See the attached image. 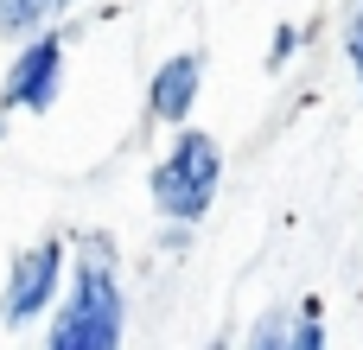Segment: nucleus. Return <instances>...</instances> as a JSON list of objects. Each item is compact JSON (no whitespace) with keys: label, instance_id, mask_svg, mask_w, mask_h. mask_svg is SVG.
<instances>
[{"label":"nucleus","instance_id":"1a4fd4ad","mask_svg":"<svg viewBox=\"0 0 363 350\" xmlns=\"http://www.w3.org/2000/svg\"><path fill=\"white\" fill-rule=\"evenodd\" d=\"M345 57H351V70H357V83H363V6H357V19H351V32H345Z\"/></svg>","mask_w":363,"mask_h":350},{"label":"nucleus","instance_id":"f03ea898","mask_svg":"<svg viewBox=\"0 0 363 350\" xmlns=\"http://www.w3.org/2000/svg\"><path fill=\"white\" fill-rule=\"evenodd\" d=\"M147 185H153V204H160L172 223H198V217L217 204V185H223V147H217V134L185 128L179 147L153 166Z\"/></svg>","mask_w":363,"mask_h":350},{"label":"nucleus","instance_id":"6e6552de","mask_svg":"<svg viewBox=\"0 0 363 350\" xmlns=\"http://www.w3.org/2000/svg\"><path fill=\"white\" fill-rule=\"evenodd\" d=\"M249 350H287V312H268V319L255 325Z\"/></svg>","mask_w":363,"mask_h":350},{"label":"nucleus","instance_id":"20e7f679","mask_svg":"<svg viewBox=\"0 0 363 350\" xmlns=\"http://www.w3.org/2000/svg\"><path fill=\"white\" fill-rule=\"evenodd\" d=\"M57 83H64V38L57 32H32L6 70V89H0V108H51L57 102Z\"/></svg>","mask_w":363,"mask_h":350},{"label":"nucleus","instance_id":"9d476101","mask_svg":"<svg viewBox=\"0 0 363 350\" xmlns=\"http://www.w3.org/2000/svg\"><path fill=\"white\" fill-rule=\"evenodd\" d=\"M204 350H230V344H223V338H211V344H204Z\"/></svg>","mask_w":363,"mask_h":350},{"label":"nucleus","instance_id":"423d86ee","mask_svg":"<svg viewBox=\"0 0 363 350\" xmlns=\"http://www.w3.org/2000/svg\"><path fill=\"white\" fill-rule=\"evenodd\" d=\"M64 6H70V0H0V32H19V38L51 32V19H57Z\"/></svg>","mask_w":363,"mask_h":350},{"label":"nucleus","instance_id":"f257e3e1","mask_svg":"<svg viewBox=\"0 0 363 350\" xmlns=\"http://www.w3.org/2000/svg\"><path fill=\"white\" fill-rule=\"evenodd\" d=\"M121 325H128V300L115 281V242L83 236V261L70 274L64 306L51 312L45 350H121Z\"/></svg>","mask_w":363,"mask_h":350},{"label":"nucleus","instance_id":"7ed1b4c3","mask_svg":"<svg viewBox=\"0 0 363 350\" xmlns=\"http://www.w3.org/2000/svg\"><path fill=\"white\" fill-rule=\"evenodd\" d=\"M64 287V242H32L26 255H13V274H6V300H0V319L6 325H32L38 312H51Z\"/></svg>","mask_w":363,"mask_h":350},{"label":"nucleus","instance_id":"39448f33","mask_svg":"<svg viewBox=\"0 0 363 350\" xmlns=\"http://www.w3.org/2000/svg\"><path fill=\"white\" fill-rule=\"evenodd\" d=\"M198 89H204V51H172L153 77H147V108L160 121H185L198 108Z\"/></svg>","mask_w":363,"mask_h":350},{"label":"nucleus","instance_id":"0eeeda50","mask_svg":"<svg viewBox=\"0 0 363 350\" xmlns=\"http://www.w3.org/2000/svg\"><path fill=\"white\" fill-rule=\"evenodd\" d=\"M287 350H325V319H319V300H306L300 312H287Z\"/></svg>","mask_w":363,"mask_h":350}]
</instances>
